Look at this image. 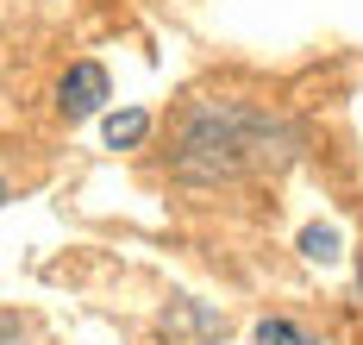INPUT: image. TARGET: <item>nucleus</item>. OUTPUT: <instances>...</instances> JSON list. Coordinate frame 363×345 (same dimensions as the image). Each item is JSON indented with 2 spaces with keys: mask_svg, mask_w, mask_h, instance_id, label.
Masks as SVG:
<instances>
[{
  "mask_svg": "<svg viewBox=\"0 0 363 345\" xmlns=\"http://www.w3.org/2000/svg\"><path fill=\"white\" fill-rule=\"evenodd\" d=\"M301 151L294 119L251 107V101H194L176 126V151L169 170L194 189H219V182H245L263 170H282Z\"/></svg>",
  "mask_w": 363,
  "mask_h": 345,
  "instance_id": "nucleus-1",
  "label": "nucleus"
},
{
  "mask_svg": "<svg viewBox=\"0 0 363 345\" xmlns=\"http://www.w3.org/2000/svg\"><path fill=\"white\" fill-rule=\"evenodd\" d=\"M107 70L101 63H69L63 70V82H57V107H63V119H94L101 107H107Z\"/></svg>",
  "mask_w": 363,
  "mask_h": 345,
  "instance_id": "nucleus-2",
  "label": "nucleus"
},
{
  "mask_svg": "<svg viewBox=\"0 0 363 345\" xmlns=\"http://www.w3.org/2000/svg\"><path fill=\"white\" fill-rule=\"evenodd\" d=\"M150 138V114L145 107H119V114H107V145L113 151H138Z\"/></svg>",
  "mask_w": 363,
  "mask_h": 345,
  "instance_id": "nucleus-3",
  "label": "nucleus"
},
{
  "mask_svg": "<svg viewBox=\"0 0 363 345\" xmlns=\"http://www.w3.org/2000/svg\"><path fill=\"white\" fill-rule=\"evenodd\" d=\"M257 345H320L301 320H289V314H269V320H257V333H251Z\"/></svg>",
  "mask_w": 363,
  "mask_h": 345,
  "instance_id": "nucleus-4",
  "label": "nucleus"
},
{
  "mask_svg": "<svg viewBox=\"0 0 363 345\" xmlns=\"http://www.w3.org/2000/svg\"><path fill=\"white\" fill-rule=\"evenodd\" d=\"M338 245H345L338 226H307V232H301V258H313V264H332V258H338Z\"/></svg>",
  "mask_w": 363,
  "mask_h": 345,
  "instance_id": "nucleus-5",
  "label": "nucleus"
},
{
  "mask_svg": "<svg viewBox=\"0 0 363 345\" xmlns=\"http://www.w3.org/2000/svg\"><path fill=\"white\" fill-rule=\"evenodd\" d=\"M6 195H13V189H6V182H0V201H6Z\"/></svg>",
  "mask_w": 363,
  "mask_h": 345,
  "instance_id": "nucleus-6",
  "label": "nucleus"
}]
</instances>
